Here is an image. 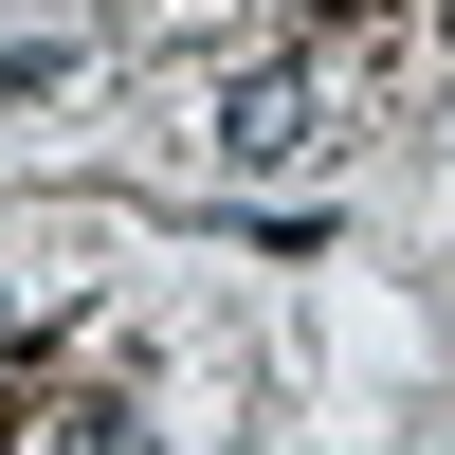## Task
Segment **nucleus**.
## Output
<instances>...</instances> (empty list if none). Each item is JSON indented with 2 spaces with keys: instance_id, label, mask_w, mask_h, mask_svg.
Returning a JSON list of instances; mask_svg holds the SVG:
<instances>
[{
  "instance_id": "1",
  "label": "nucleus",
  "mask_w": 455,
  "mask_h": 455,
  "mask_svg": "<svg viewBox=\"0 0 455 455\" xmlns=\"http://www.w3.org/2000/svg\"><path fill=\"white\" fill-rule=\"evenodd\" d=\"M310 146V73H237L219 92V164H291Z\"/></svg>"
}]
</instances>
